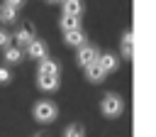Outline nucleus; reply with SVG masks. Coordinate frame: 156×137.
Listing matches in <instances>:
<instances>
[{"label": "nucleus", "instance_id": "10", "mask_svg": "<svg viewBox=\"0 0 156 137\" xmlns=\"http://www.w3.org/2000/svg\"><path fill=\"white\" fill-rule=\"evenodd\" d=\"M98 64L102 66L105 73H112V71L119 68V59H117L115 54H102V56H98Z\"/></svg>", "mask_w": 156, "mask_h": 137}, {"label": "nucleus", "instance_id": "4", "mask_svg": "<svg viewBox=\"0 0 156 137\" xmlns=\"http://www.w3.org/2000/svg\"><path fill=\"white\" fill-rule=\"evenodd\" d=\"M24 49H27V56H29V59H44V56L49 54L46 42H44V39H37V37H34V39H32Z\"/></svg>", "mask_w": 156, "mask_h": 137}, {"label": "nucleus", "instance_id": "13", "mask_svg": "<svg viewBox=\"0 0 156 137\" xmlns=\"http://www.w3.org/2000/svg\"><path fill=\"white\" fill-rule=\"evenodd\" d=\"M63 15H83V0H63Z\"/></svg>", "mask_w": 156, "mask_h": 137}, {"label": "nucleus", "instance_id": "9", "mask_svg": "<svg viewBox=\"0 0 156 137\" xmlns=\"http://www.w3.org/2000/svg\"><path fill=\"white\" fill-rule=\"evenodd\" d=\"M105 76H107V73L102 71V66H100L98 61H93V64H88V66H85V78H88L90 83H100Z\"/></svg>", "mask_w": 156, "mask_h": 137}, {"label": "nucleus", "instance_id": "11", "mask_svg": "<svg viewBox=\"0 0 156 137\" xmlns=\"http://www.w3.org/2000/svg\"><path fill=\"white\" fill-rule=\"evenodd\" d=\"M22 56H24V49H20V46H5V54H2V59H5V64H20L22 61Z\"/></svg>", "mask_w": 156, "mask_h": 137}, {"label": "nucleus", "instance_id": "21", "mask_svg": "<svg viewBox=\"0 0 156 137\" xmlns=\"http://www.w3.org/2000/svg\"><path fill=\"white\" fill-rule=\"evenodd\" d=\"M34 137H44V135H34Z\"/></svg>", "mask_w": 156, "mask_h": 137}, {"label": "nucleus", "instance_id": "20", "mask_svg": "<svg viewBox=\"0 0 156 137\" xmlns=\"http://www.w3.org/2000/svg\"><path fill=\"white\" fill-rule=\"evenodd\" d=\"M49 2H61V0H49Z\"/></svg>", "mask_w": 156, "mask_h": 137}, {"label": "nucleus", "instance_id": "2", "mask_svg": "<svg viewBox=\"0 0 156 137\" xmlns=\"http://www.w3.org/2000/svg\"><path fill=\"white\" fill-rule=\"evenodd\" d=\"M100 110H102L105 117H119L122 110H124V103H122V98L117 93H107V95H102Z\"/></svg>", "mask_w": 156, "mask_h": 137}, {"label": "nucleus", "instance_id": "1", "mask_svg": "<svg viewBox=\"0 0 156 137\" xmlns=\"http://www.w3.org/2000/svg\"><path fill=\"white\" fill-rule=\"evenodd\" d=\"M32 115H34V120H37V122L49 125V122H54V120L58 117V108H56L51 100H39V103H34Z\"/></svg>", "mask_w": 156, "mask_h": 137}, {"label": "nucleus", "instance_id": "7", "mask_svg": "<svg viewBox=\"0 0 156 137\" xmlns=\"http://www.w3.org/2000/svg\"><path fill=\"white\" fill-rule=\"evenodd\" d=\"M58 76H39L37 73V86H39V91H46V93H54V91H58Z\"/></svg>", "mask_w": 156, "mask_h": 137}, {"label": "nucleus", "instance_id": "3", "mask_svg": "<svg viewBox=\"0 0 156 137\" xmlns=\"http://www.w3.org/2000/svg\"><path fill=\"white\" fill-rule=\"evenodd\" d=\"M98 56H100V51H98L93 44H80V46H78V54H76V61H78L80 68H85L88 64L98 61Z\"/></svg>", "mask_w": 156, "mask_h": 137}, {"label": "nucleus", "instance_id": "6", "mask_svg": "<svg viewBox=\"0 0 156 137\" xmlns=\"http://www.w3.org/2000/svg\"><path fill=\"white\" fill-rule=\"evenodd\" d=\"M63 42H66V46H80V44H85V32L78 27V29H68V32H63Z\"/></svg>", "mask_w": 156, "mask_h": 137}, {"label": "nucleus", "instance_id": "14", "mask_svg": "<svg viewBox=\"0 0 156 137\" xmlns=\"http://www.w3.org/2000/svg\"><path fill=\"white\" fill-rule=\"evenodd\" d=\"M0 22H7V24L17 22V10L10 7V5H2V7H0Z\"/></svg>", "mask_w": 156, "mask_h": 137}, {"label": "nucleus", "instance_id": "12", "mask_svg": "<svg viewBox=\"0 0 156 137\" xmlns=\"http://www.w3.org/2000/svg\"><path fill=\"white\" fill-rule=\"evenodd\" d=\"M132 54H134V34H132V29H127L122 37V56L132 59Z\"/></svg>", "mask_w": 156, "mask_h": 137}, {"label": "nucleus", "instance_id": "19", "mask_svg": "<svg viewBox=\"0 0 156 137\" xmlns=\"http://www.w3.org/2000/svg\"><path fill=\"white\" fill-rule=\"evenodd\" d=\"M27 0H5V5H10V7H15V10H20L22 5H24Z\"/></svg>", "mask_w": 156, "mask_h": 137}, {"label": "nucleus", "instance_id": "18", "mask_svg": "<svg viewBox=\"0 0 156 137\" xmlns=\"http://www.w3.org/2000/svg\"><path fill=\"white\" fill-rule=\"evenodd\" d=\"M10 78H12L10 71L7 68H0V83H10Z\"/></svg>", "mask_w": 156, "mask_h": 137}, {"label": "nucleus", "instance_id": "17", "mask_svg": "<svg viewBox=\"0 0 156 137\" xmlns=\"http://www.w3.org/2000/svg\"><path fill=\"white\" fill-rule=\"evenodd\" d=\"M12 44V34H7V29H0V49Z\"/></svg>", "mask_w": 156, "mask_h": 137}, {"label": "nucleus", "instance_id": "5", "mask_svg": "<svg viewBox=\"0 0 156 137\" xmlns=\"http://www.w3.org/2000/svg\"><path fill=\"white\" fill-rule=\"evenodd\" d=\"M37 73H39V76H58V73H61V66H58L54 59L44 56V59H39V68H37Z\"/></svg>", "mask_w": 156, "mask_h": 137}, {"label": "nucleus", "instance_id": "8", "mask_svg": "<svg viewBox=\"0 0 156 137\" xmlns=\"http://www.w3.org/2000/svg\"><path fill=\"white\" fill-rule=\"evenodd\" d=\"M12 39L17 42V46H20V49H24V46L34 39V29H32L29 24H27V27H20V29L15 32V37H12Z\"/></svg>", "mask_w": 156, "mask_h": 137}, {"label": "nucleus", "instance_id": "16", "mask_svg": "<svg viewBox=\"0 0 156 137\" xmlns=\"http://www.w3.org/2000/svg\"><path fill=\"white\" fill-rule=\"evenodd\" d=\"M63 137H85V127L73 122V125H66L63 127Z\"/></svg>", "mask_w": 156, "mask_h": 137}, {"label": "nucleus", "instance_id": "15", "mask_svg": "<svg viewBox=\"0 0 156 137\" xmlns=\"http://www.w3.org/2000/svg\"><path fill=\"white\" fill-rule=\"evenodd\" d=\"M78 27H80V17H76V15H63V17H61V29H63V32L78 29Z\"/></svg>", "mask_w": 156, "mask_h": 137}]
</instances>
